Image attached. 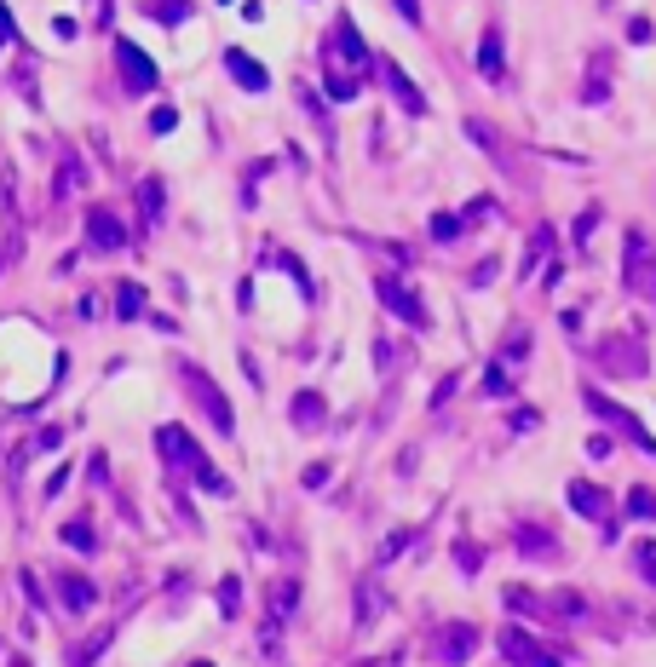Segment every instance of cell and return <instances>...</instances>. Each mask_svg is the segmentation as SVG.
Segmentation results:
<instances>
[{
  "instance_id": "cell-9",
  "label": "cell",
  "mask_w": 656,
  "mask_h": 667,
  "mask_svg": "<svg viewBox=\"0 0 656 667\" xmlns=\"http://www.w3.org/2000/svg\"><path fill=\"white\" fill-rule=\"evenodd\" d=\"M225 69L236 75V87H248V92H265V87H271V75H265V69H259L242 46H231V52H225Z\"/></svg>"
},
{
  "instance_id": "cell-18",
  "label": "cell",
  "mask_w": 656,
  "mask_h": 667,
  "mask_svg": "<svg viewBox=\"0 0 656 667\" xmlns=\"http://www.w3.org/2000/svg\"><path fill=\"white\" fill-rule=\"evenodd\" d=\"M294 598H300V587H294V581H282L277 593H271V621H288V616H294Z\"/></svg>"
},
{
  "instance_id": "cell-5",
  "label": "cell",
  "mask_w": 656,
  "mask_h": 667,
  "mask_svg": "<svg viewBox=\"0 0 656 667\" xmlns=\"http://www.w3.org/2000/svg\"><path fill=\"white\" fill-rule=\"evenodd\" d=\"M380 299H386L409 328H426V305H421V294H415L409 282H392V276H386V282H380Z\"/></svg>"
},
{
  "instance_id": "cell-4",
  "label": "cell",
  "mask_w": 656,
  "mask_h": 667,
  "mask_svg": "<svg viewBox=\"0 0 656 667\" xmlns=\"http://www.w3.org/2000/svg\"><path fill=\"white\" fill-rule=\"evenodd\" d=\"M501 650H507V662H513V667H564L559 656H547V650H541L530 633H518V627L501 633Z\"/></svg>"
},
{
  "instance_id": "cell-3",
  "label": "cell",
  "mask_w": 656,
  "mask_h": 667,
  "mask_svg": "<svg viewBox=\"0 0 656 667\" xmlns=\"http://www.w3.org/2000/svg\"><path fill=\"white\" fill-rule=\"evenodd\" d=\"M179 374H185V391L196 397V403H202V409H208L213 426H219V432H236V426H231V403H225V391H213V386H208V374H202L196 363H179Z\"/></svg>"
},
{
  "instance_id": "cell-6",
  "label": "cell",
  "mask_w": 656,
  "mask_h": 667,
  "mask_svg": "<svg viewBox=\"0 0 656 667\" xmlns=\"http://www.w3.org/2000/svg\"><path fill=\"white\" fill-rule=\"evenodd\" d=\"M628 288L656 299V265H651V242L645 236H628Z\"/></svg>"
},
{
  "instance_id": "cell-32",
  "label": "cell",
  "mask_w": 656,
  "mask_h": 667,
  "mask_svg": "<svg viewBox=\"0 0 656 667\" xmlns=\"http://www.w3.org/2000/svg\"><path fill=\"white\" fill-rule=\"evenodd\" d=\"M386 667H398V662H386Z\"/></svg>"
},
{
  "instance_id": "cell-19",
  "label": "cell",
  "mask_w": 656,
  "mask_h": 667,
  "mask_svg": "<svg viewBox=\"0 0 656 667\" xmlns=\"http://www.w3.org/2000/svg\"><path fill=\"white\" fill-rule=\"evenodd\" d=\"M104 644H110V627H98L93 639L87 644H75V667H93L98 662V650H104Z\"/></svg>"
},
{
  "instance_id": "cell-21",
  "label": "cell",
  "mask_w": 656,
  "mask_h": 667,
  "mask_svg": "<svg viewBox=\"0 0 656 667\" xmlns=\"http://www.w3.org/2000/svg\"><path fill=\"white\" fill-rule=\"evenodd\" d=\"M461 230H467V219H455V213H438V219H432V236H438V242H455Z\"/></svg>"
},
{
  "instance_id": "cell-20",
  "label": "cell",
  "mask_w": 656,
  "mask_h": 667,
  "mask_svg": "<svg viewBox=\"0 0 656 667\" xmlns=\"http://www.w3.org/2000/svg\"><path fill=\"white\" fill-rule=\"evenodd\" d=\"M156 12L150 18H162V23H179V18H190V0H150Z\"/></svg>"
},
{
  "instance_id": "cell-14",
  "label": "cell",
  "mask_w": 656,
  "mask_h": 667,
  "mask_svg": "<svg viewBox=\"0 0 656 667\" xmlns=\"http://www.w3.org/2000/svg\"><path fill=\"white\" fill-rule=\"evenodd\" d=\"M501 29H484V46H478V75H490V81H501Z\"/></svg>"
},
{
  "instance_id": "cell-23",
  "label": "cell",
  "mask_w": 656,
  "mask_h": 667,
  "mask_svg": "<svg viewBox=\"0 0 656 667\" xmlns=\"http://www.w3.org/2000/svg\"><path fill=\"white\" fill-rule=\"evenodd\" d=\"M628 512H639L645 524H656V495H651V489H633V495H628Z\"/></svg>"
},
{
  "instance_id": "cell-17",
  "label": "cell",
  "mask_w": 656,
  "mask_h": 667,
  "mask_svg": "<svg viewBox=\"0 0 656 667\" xmlns=\"http://www.w3.org/2000/svg\"><path fill=\"white\" fill-rule=\"evenodd\" d=\"M116 311L121 317H144V288L139 282H116Z\"/></svg>"
},
{
  "instance_id": "cell-13",
  "label": "cell",
  "mask_w": 656,
  "mask_h": 667,
  "mask_svg": "<svg viewBox=\"0 0 656 667\" xmlns=\"http://www.w3.org/2000/svg\"><path fill=\"white\" fill-rule=\"evenodd\" d=\"M570 506L587 512V518H599V524H610V501H605V489H593V483H570Z\"/></svg>"
},
{
  "instance_id": "cell-26",
  "label": "cell",
  "mask_w": 656,
  "mask_h": 667,
  "mask_svg": "<svg viewBox=\"0 0 656 667\" xmlns=\"http://www.w3.org/2000/svg\"><path fill=\"white\" fill-rule=\"evenodd\" d=\"M236 598H242V581L225 575V587H219V604H225V616H236Z\"/></svg>"
},
{
  "instance_id": "cell-12",
  "label": "cell",
  "mask_w": 656,
  "mask_h": 667,
  "mask_svg": "<svg viewBox=\"0 0 656 667\" xmlns=\"http://www.w3.org/2000/svg\"><path fill=\"white\" fill-rule=\"evenodd\" d=\"M472 644H478V633H472L467 621H455V627H444V633H438V650H444L438 662H467Z\"/></svg>"
},
{
  "instance_id": "cell-29",
  "label": "cell",
  "mask_w": 656,
  "mask_h": 667,
  "mask_svg": "<svg viewBox=\"0 0 656 667\" xmlns=\"http://www.w3.org/2000/svg\"><path fill=\"white\" fill-rule=\"evenodd\" d=\"M392 6H398V12H403V18H409V23H421V12H415L421 0H392Z\"/></svg>"
},
{
  "instance_id": "cell-24",
  "label": "cell",
  "mask_w": 656,
  "mask_h": 667,
  "mask_svg": "<svg viewBox=\"0 0 656 667\" xmlns=\"http://www.w3.org/2000/svg\"><path fill=\"white\" fill-rule=\"evenodd\" d=\"M139 196H144V213H150V219H162V184L144 179V184H139Z\"/></svg>"
},
{
  "instance_id": "cell-31",
  "label": "cell",
  "mask_w": 656,
  "mask_h": 667,
  "mask_svg": "<svg viewBox=\"0 0 656 667\" xmlns=\"http://www.w3.org/2000/svg\"><path fill=\"white\" fill-rule=\"evenodd\" d=\"M12 667H29V662H24V656H12Z\"/></svg>"
},
{
  "instance_id": "cell-27",
  "label": "cell",
  "mask_w": 656,
  "mask_h": 667,
  "mask_svg": "<svg viewBox=\"0 0 656 667\" xmlns=\"http://www.w3.org/2000/svg\"><path fill=\"white\" fill-rule=\"evenodd\" d=\"M64 541H70V547H93V524H70L64 529Z\"/></svg>"
},
{
  "instance_id": "cell-2",
  "label": "cell",
  "mask_w": 656,
  "mask_h": 667,
  "mask_svg": "<svg viewBox=\"0 0 656 667\" xmlns=\"http://www.w3.org/2000/svg\"><path fill=\"white\" fill-rule=\"evenodd\" d=\"M156 449H162V455L173 460V472H179V478L202 483V489H219V495L231 489V483H225V478H219V472L208 466V460H202V449L190 443V432H185V426H162V432H156Z\"/></svg>"
},
{
  "instance_id": "cell-16",
  "label": "cell",
  "mask_w": 656,
  "mask_h": 667,
  "mask_svg": "<svg viewBox=\"0 0 656 667\" xmlns=\"http://www.w3.org/2000/svg\"><path fill=\"white\" fill-rule=\"evenodd\" d=\"M58 598H64L70 610H87L98 593H93V581H81V575H58Z\"/></svg>"
},
{
  "instance_id": "cell-8",
  "label": "cell",
  "mask_w": 656,
  "mask_h": 667,
  "mask_svg": "<svg viewBox=\"0 0 656 667\" xmlns=\"http://www.w3.org/2000/svg\"><path fill=\"white\" fill-rule=\"evenodd\" d=\"M587 409H593V414H605V420H616V426H622L628 437H639L645 449H656V437H651V432H639V420H633L628 409H616V403H610L605 391H587Z\"/></svg>"
},
{
  "instance_id": "cell-28",
  "label": "cell",
  "mask_w": 656,
  "mask_h": 667,
  "mask_svg": "<svg viewBox=\"0 0 656 667\" xmlns=\"http://www.w3.org/2000/svg\"><path fill=\"white\" fill-rule=\"evenodd\" d=\"M323 483H328V466H323V460H317V466H305V489H323Z\"/></svg>"
},
{
  "instance_id": "cell-25",
  "label": "cell",
  "mask_w": 656,
  "mask_h": 667,
  "mask_svg": "<svg viewBox=\"0 0 656 667\" xmlns=\"http://www.w3.org/2000/svg\"><path fill=\"white\" fill-rule=\"evenodd\" d=\"M633 564H639V575H645V581H656V541L633 547Z\"/></svg>"
},
{
  "instance_id": "cell-1",
  "label": "cell",
  "mask_w": 656,
  "mask_h": 667,
  "mask_svg": "<svg viewBox=\"0 0 656 667\" xmlns=\"http://www.w3.org/2000/svg\"><path fill=\"white\" fill-rule=\"evenodd\" d=\"M363 69H369V46H363V35H357L352 18H340L334 29H328V41H323V87L334 92V98H357Z\"/></svg>"
},
{
  "instance_id": "cell-15",
  "label": "cell",
  "mask_w": 656,
  "mask_h": 667,
  "mask_svg": "<svg viewBox=\"0 0 656 667\" xmlns=\"http://www.w3.org/2000/svg\"><path fill=\"white\" fill-rule=\"evenodd\" d=\"M323 414H328V403L317 397V391H300V397H294V420H300L305 432H317V426H323Z\"/></svg>"
},
{
  "instance_id": "cell-30",
  "label": "cell",
  "mask_w": 656,
  "mask_h": 667,
  "mask_svg": "<svg viewBox=\"0 0 656 667\" xmlns=\"http://www.w3.org/2000/svg\"><path fill=\"white\" fill-rule=\"evenodd\" d=\"M18 29H12V18H6V6H0V41H12Z\"/></svg>"
},
{
  "instance_id": "cell-10",
  "label": "cell",
  "mask_w": 656,
  "mask_h": 667,
  "mask_svg": "<svg viewBox=\"0 0 656 667\" xmlns=\"http://www.w3.org/2000/svg\"><path fill=\"white\" fill-rule=\"evenodd\" d=\"M380 75H386V87H392V92L403 98V110H409V115H426V98H421V87H415V81H409V75H403V69L392 64V58H380Z\"/></svg>"
},
{
  "instance_id": "cell-11",
  "label": "cell",
  "mask_w": 656,
  "mask_h": 667,
  "mask_svg": "<svg viewBox=\"0 0 656 667\" xmlns=\"http://www.w3.org/2000/svg\"><path fill=\"white\" fill-rule=\"evenodd\" d=\"M87 236H93V248H121V242H127V230L116 225L110 207H93V213H87Z\"/></svg>"
},
{
  "instance_id": "cell-7",
  "label": "cell",
  "mask_w": 656,
  "mask_h": 667,
  "mask_svg": "<svg viewBox=\"0 0 656 667\" xmlns=\"http://www.w3.org/2000/svg\"><path fill=\"white\" fill-rule=\"evenodd\" d=\"M116 58H121V75H127V87H133V92H150V87H156V64H150L133 41H121Z\"/></svg>"
},
{
  "instance_id": "cell-22",
  "label": "cell",
  "mask_w": 656,
  "mask_h": 667,
  "mask_svg": "<svg viewBox=\"0 0 656 667\" xmlns=\"http://www.w3.org/2000/svg\"><path fill=\"white\" fill-rule=\"evenodd\" d=\"M484 391H490V397H507V391H513V380H507V368L501 363L484 368Z\"/></svg>"
}]
</instances>
